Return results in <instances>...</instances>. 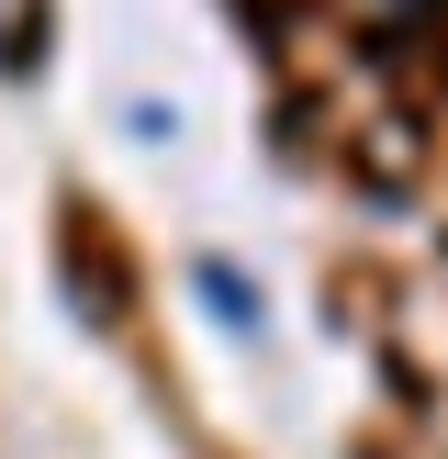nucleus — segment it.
Listing matches in <instances>:
<instances>
[{
	"instance_id": "obj_1",
	"label": "nucleus",
	"mask_w": 448,
	"mask_h": 459,
	"mask_svg": "<svg viewBox=\"0 0 448 459\" xmlns=\"http://www.w3.org/2000/svg\"><path fill=\"white\" fill-rule=\"evenodd\" d=\"M34 56H45V0H0V67L22 79Z\"/></svg>"
}]
</instances>
